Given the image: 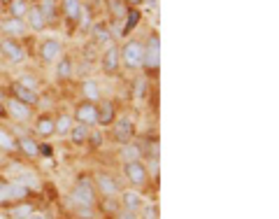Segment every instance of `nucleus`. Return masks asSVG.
<instances>
[{"mask_svg": "<svg viewBox=\"0 0 279 219\" xmlns=\"http://www.w3.org/2000/svg\"><path fill=\"white\" fill-rule=\"evenodd\" d=\"M17 145L23 149V152L28 154V156H35V154L40 152L38 143H35V140H30V138H19V140H17Z\"/></svg>", "mask_w": 279, "mask_h": 219, "instance_id": "22", "label": "nucleus"}, {"mask_svg": "<svg viewBox=\"0 0 279 219\" xmlns=\"http://www.w3.org/2000/svg\"><path fill=\"white\" fill-rule=\"evenodd\" d=\"M86 138H88V128L84 126V124H79V126H72V143H75V145H82Z\"/></svg>", "mask_w": 279, "mask_h": 219, "instance_id": "26", "label": "nucleus"}, {"mask_svg": "<svg viewBox=\"0 0 279 219\" xmlns=\"http://www.w3.org/2000/svg\"><path fill=\"white\" fill-rule=\"evenodd\" d=\"M40 54H42V59L49 63V61H54L56 56L60 54V42L58 40H47V42H42V47H40Z\"/></svg>", "mask_w": 279, "mask_h": 219, "instance_id": "12", "label": "nucleus"}, {"mask_svg": "<svg viewBox=\"0 0 279 219\" xmlns=\"http://www.w3.org/2000/svg\"><path fill=\"white\" fill-rule=\"evenodd\" d=\"M119 219H137V214L133 212V210H123V212L119 214Z\"/></svg>", "mask_w": 279, "mask_h": 219, "instance_id": "32", "label": "nucleus"}, {"mask_svg": "<svg viewBox=\"0 0 279 219\" xmlns=\"http://www.w3.org/2000/svg\"><path fill=\"white\" fill-rule=\"evenodd\" d=\"M119 68V49L116 47H107V51L103 54V70L114 72Z\"/></svg>", "mask_w": 279, "mask_h": 219, "instance_id": "10", "label": "nucleus"}, {"mask_svg": "<svg viewBox=\"0 0 279 219\" xmlns=\"http://www.w3.org/2000/svg\"><path fill=\"white\" fill-rule=\"evenodd\" d=\"M5 115H7V110L3 107V105H0V117H5Z\"/></svg>", "mask_w": 279, "mask_h": 219, "instance_id": "36", "label": "nucleus"}, {"mask_svg": "<svg viewBox=\"0 0 279 219\" xmlns=\"http://www.w3.org/2000/svg\"><path fill=\"white\" fill-rule=\"evenodd\" d=\"M119 59H123L126 68H140L144 61V44L137 40H128L123 44V49L119 51Z\"/></svg>", "mask_w": 279, "mask_h": 219, "instance_id": "1", "label": "nucleus"}, {"mask_svg": "<svg viewBox=\"0 0 279 219\" xmlns=\"http://www.w3.org/2000/svg\"><path fill=\"white\" fill-rule=\"evenodd\" d=\"M30 212H33V208H30V205H19V208L12 210V217H14V219H26Z\"/></svg>", "mask_w": 279, "mask_h": 219, "instance_id": "30", "label": "nucleus"}, {"mask_svg": "<svg viewBox=\"0 0 279 219\" xmlns=\"http://www.w3.org/2000/svg\"><path fill=\"white\" fill-rule=\"evenodd\" d=\"M35 128H38L40 135L47 138V135H51V133H54V121H51L49 117H42V119L38 121V126H35Z\"/></svg>", "mask_w": 279, "mask_h": 219, "instance_id": "25", "label": "nucleus"}, {"mask_svg": "<svg viewBox=\"0 0 279 219\" xmlns=\"http://www.w3.org/2000/svg\"><path fill=\"white\" fill-rule=\"evenodd\" d=\"M126 175L135 186H142L144 182H147V168H144V163H140V161H128Z\"/></svg>", "mask_w": 279, "mask_h": 219, "instance_id": "6", "label": "nucleus"}, {"mask_svg": "<svg viewBox=\"0 0 279 219\" xmlns=\"http://www.w3.org/2000/svg\"><path fill=\"white\" fill-rule=\"evenodd\" d=\"M82 89H84V96H86V98H91V100L98 98V84L93 82V79H86Z\"/></svg>", "mask_w": 279, "mask_h": 219, "instance_id": "28", "label": "nucleus"}, {"mask_svg": "<svg viewBox=\"0 0 279 219\" xmlns=\"http://www.w3.org/2000/svg\"><path fill=\"white\" fill-rule=\"evenodd\" d=\"M0 147H3V149H14V147H17V140H14L10 133L0 131Z\"/></svg>", "mask_w": 279, "mask_h": 219, "instance_id": "29", "label": "nucleus"}, {"mask_svg": "<svg viewBox=\"0 0 279 219\" xmlns=\"http://www.w3.org/2000/svg\"><path fill=\"white\" fill-rule=\"evenodd\" d=\"M133 124L128 119H121L119 124H116V131H114V135H116V140H121V143H128L131 140V135H133Z\"/></svg>", "mask_w": 279, "mask_h": 219, "instance_id": "16", "label": "nucleus"}, {"mask_svg": "<svg viewBox=\"0 0 279 219\" xmlns=\"http://www.w3.org/2000/svg\"><path fill=\"white\" fill-rule=\"evenodd\" d=\"M26 219H47V217H44V214H38V212H30Z\"/></svg>", "mask_w": 279, "mask_h": 219, "instance_id": "35", "label": "nucleus"}, {"mask_svg": "<svg viewBox=\"0 0 279 219\" xmlns=\"http://www.w3.org/2000/svg\"><path fill=\"white\" fill-rule=\"evenodd\" d=\"M0 54L5 56L10 63H21V61L26 59V51L21 49V44H17L10 38H5L3 42H0Z\"/></svg>", "mask_w": 279, "mask_h": 219, "instance_id": "4", "label": "nucleus"}, {"mask_svg": "<svg viewBox=\"0 0 279 219\" xmlns=\"http://www.w3.org/2000/svg\"><path fill=\"white\" fill-rule=\"evenodd\" d=\"M63 12L70 21H77L82 17V3L79 0H63Z\"/></svg>", "mask_w": 279, "mask_h": 219, "instance_id": "15", "label": "nucleus"}, {"mask_svg": "<svg viewBox=\"0 0 279 219\" xmlns=\"http://www.w3.org/2000/svg\"><path fill=\"white\" fill-rule=\"evenodd\" d=\"M72 201L79 203V205H86V208L93 205L96 196H93V189H91V184H88V180H79V184H77L75 191H72Z\"/></svg>", "mask_w": 279, "mask_h": 219, "instance_id": "5", "label": "nucleus"}, {"mask_svg": "<svg viewBox=\"0 0 279 219\" xmlns=\"http://www.w3.org/2000/svg\"><path fill=\"white\" fill-rule=\"evenodd\" d=\"M93 38H96V42H100V44H110L112 42L110 28L105 26V23H96V26H93Z\"/></svg>", "mask_w": 279, "mask_h": 219, "instance_id": "17", "label": "nucleus"}, {"mask_svg": "<svg viewBox=\"0 0 279 219\" xmlns=\"http://www.w3.org/2000/svg\"><path fill=\"white\" fill-rule=\"evenodd\" d=\"M7 112L19 121H23V119L30 117V107H28L26 103H21V100H17V98H10V103H7Z\"/></svg>", "mask_w": 279, "mask_h": 219, "instance_id": "8", "label": "nucleus"}, {"mask_svg": "<svg viewBox=\"0 0 279 219\" xmlns=\"http://www.w3.org/2000/svg\"><path fill=\"white\" fill-rule=\"evenodd\" d=\"M159 61H161V40H159V35L153 33L151 38L147 40V44H144V61H142V66L147 68L149 72H153L156 68H159Z\"/></svg>", "mask_w": 279, "mask_h": 219, "instance_id": "2", "label": "nucleus"}, {"mask_svg": "<svg viewBox=\"0 0 279 219\" xmlns=\"http://www.w3.org/2000/svg\"><path fill=\"white\" fill-rule=\"evenodd\" d=\"M121 159L126 161H140V147L137 145H123L121 147Z\"/></svg>", "mask_w": 279, "mask_h": 219, "instance_id": "21", "label": "nucleus"}, {"mask_svg": "<svg viewBox=\"0 0 279 219\" xmlns=\"http://www.w3.org/2000/svg\"><path fill=\"white\" fill-rule=\"evenodd\" d=\"M26 196H28V186L19 184V182H3V184H0V205L21 201V198H26Z\"/></svg>", "mask_w": 279, "mask_h": 219, "instance_id": "3", "label": "nucleus"}, {"mask_svg": "<svg viewBox=\"0 0 279 219\" xmlns=\"http://www.w3.org/2000/svg\"><path fill=\"white\" fill-rule=\"evenodd\" d=\"M98 186H100V191L103 194H107V196H112V194H116V182H114V177H110V175H98Z\"/></svg>", "mask_w": 279, "mask_h": 219, "instance_id": "19", "label": "nucleus"}, {"mask_svg": "<svg viewBox=\"0 0 279 219\" xmlns=\"http://www.w3.org/2000/svg\"><path fill=\"white\" fill-rule=\"evenodd\" d=\"M12 93H14V98L21 100V103L26 105H35L38 103V93H35V89H28L23 87V84H12Z\"/></svg>", "mask_w": 279, "mask_h": 219, "instance_id": "7", "label": "nucleus"}, {"mask_svg": "<svg viewBox=\"0 0 279 219\" xmlns=\"http://www.w3.org/2000/svg\"><path fill=\"white\" fill-rule=\"evenodd\" d=\"M3 31H5L7 35H23L26 33V21L23 19H7L5 23H3Z\"/></svg>", "mask_w": 279, "mask_h": 219, "instance_id": "14", "label": "nucleus"}, {"mask_svg": "<svg viewBox=\"0 0 279 219\" xmlns=\"http://www.w3.org/2000/svg\"><path fill=\"white\" fill-rule=\"evenodd\" d=\"M26 12H28V3H26V0H10V14L14 19H23Z\"/></svg>", "mask_w": 279, "mask_h": 219, "instance_id": "20", "label": "nucleus"}, {"mask_svg": "<svg viewBox=\"0 0 279 219\" xmlns=\"http://www.w3.org/2000/svg\"><path fill=\"white\" fill-rule=\"evenodd\" d=\"M75 117L79 119V124H84V126H88V124H96V105L82 103L79 107H77Z\"/></svg>", "mask_w": 279, "mask_h": 219, "instance_id": "9", "label": "nucleus"}, {"mask_svg": "<svg viewBox=\"0 0 279 219\" xmlns=\"http://www.w3.org/2000/svg\"><path fill=\"white\" fill-rule=\"evenodd\" d=\"M128 14H131V19H128V26H126V31H123V33L121 35H128L133 31V26H135L137 23V17H140V14H137V12H128Z\"/></svg>", "mask_w": 279, "mask_h": 219, "instance_id": "31", "label": "nucleus"}, {"mask_svg": "<svg viewBox=\"0 0 279 219\" xmlns=\"http://www.w3.org/2000/svg\"><path fill=\"white\" fill-rule=\"evenodd\" d=\"M121 201H123V208L126 210H140V205H142V201H140V196H137L135 191H123L121 194Z\"/></svg>", "mask_w": 279, "mask_h": 219, "instance_id": "18", "label": "nucleus"}, {"mask_svg": "<svg viewBox=\"0 0 279 219\" xmlns=\"http://www.w3.org/2000/svg\"><path fill=\"white\" fill-rule=\"evenodd\" d=\"M107 3H110V10H112V14H114V17H119V19L128 17V7H126V3H123V0H107Z\"/></svg>", "mask_w": 279, "mask_h": 219, "instance_id": "24", "label": "nucleus"}, {"mask_svg": "<svg viewBox=\"0 0 279 219\" xmlns=\"http://www.w3.org/2000/svg\"><path fill=\"white\" fill-rule=\"evenodd\" d=\"M70 131H72V119L63 115V117H60V119L54 124V133H58V135H68Z\"/></svg>", "mask_w": 279, "mask_h": 219, "instance_id": "23", "label": "nucleus"}, {"mask_svg": "<svg viewBox=\"0 0 279 219\" xmlns=\"http://www.w3.org/2000/svg\"><path fill=\"white\" fill-rule=\"evenodd\" d=\"M112 119H114V105L105 100L100 107H96V121H100L105 126V124H112Z\"/></svg>", "mask_w": 279, "mask_h": 219, "instance_id": "13", "label": "nucleus"}, {"mask_svg": "<svg viewBox=\"0 0 279 219\" xmlns=\"http://www.w3.org/2000/svg\"><path fill=\"white\" fill-rule=\"evenodd\" d=\"M70 72H72V63H70V59H60L58 68H56V75H58L60 79H66V77H70Z\"/></svg>", "mask_w": 279, "mask_h": 219, "instance_id": "27", "label": "nucleus"}, {"mask_svg": "<svg viewBox=\"0 0 279 219\" xmlns=\"http://www.w3.org/2000/svg\"><path fill=\"white\" fill-rule=\"evenodd\" d=\"M135 87H137V96H142V93H144V87H147V84H144V79H142V82H135Z\"/></svg>", "mask_w": 279, "mask_h": 219, "instance_id": "33", "label": "nucleus"}, {"mask_svg": "<svg viewBox=\"0 0 279 219\" xmlns=\"http://www.w3.org/2000/svg\"><path fill=\"white\" fill-rule=\"evenodd\" d=\"M28 23L35 28V31H42L44 26H47V17L42 14V10H40L38 5H33V7H28Z\"/></svg>", "mask_w": 279, "mask_h": 219, "instance_id": "11", "label": "nucleus"}, {"mask_svg": "<svg viewBox=\"0 0 279 219\" xmlns=\"http://www.w3.org/2000/svg\"><path fill=\"white\" fill-rule=\"evenodd\" d=\"M147 217L149 219H156V208H147Z\"/></svg>", "mask_w": 279, "mask_h": 219, "instance_id": "34", "label": "nucleus"}]
</instances>
